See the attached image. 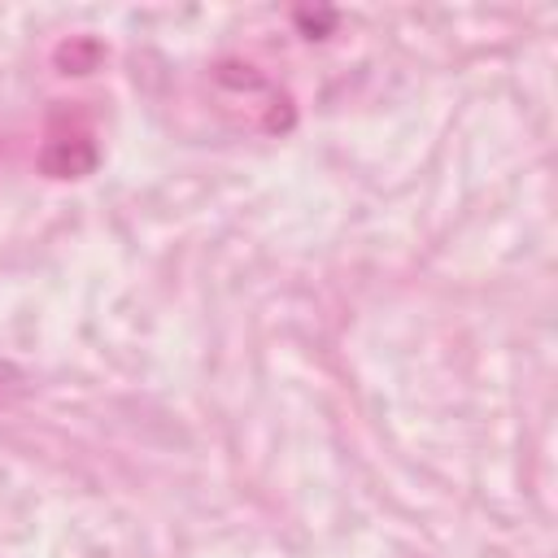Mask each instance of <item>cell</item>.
<instances>
[{
  "label": "cell",
  "instance_id": "1",
  "mask_svg": "<svg viewBox=\"0 0 558 558\" xmlns=\"http://www.w3.org/2000/svg\"><path fill=\"white\" fill-rule=\"evenodd\" d=\"M17 384H22V371H17L13 362H4V357H0V397H4V392H13Z\"/></svg>",
  "mask_w": 558,
  "mask_h": 558
}]
</instances>
